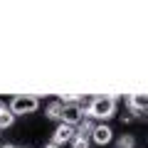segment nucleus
Here are the masks:
<instances>
[{
  "mask_svg": "<svg viewBox=\"0 0 148 148\" xmlns=\"http://www.w3.org/2000/svg\"><path fill=\"white\" fill-rule=\"evenodd\" d=\"M86 109H89V119L109 121V119L116 116V99L114 96H94Z\"/></svg>",
  "mask_w": 148,
  "mask_h": 148,
  "instance_id": "f257e3e1",
  "label": "nucleus"
},
{
  "mask_svg": "<svg viewBox=\"0 0 148 148\" xmlns=\"http://www.w3.org/2000/svg\"><path fill=\"white\" fill-rule=\"evenodd\" d=\"M10 109L15 116H25V114H35L40 109V99L37 96H12Z\"/></svg>",
  "mask_w": 148,
  "mask_h": 148,
  "instance_id": "f03ea898",
  "label": "nucleus"
},
{
  "mask_svg": "<svg viewBox=\"0 0 148 148\" xmlns=\"http://www.w3.org/2000/svg\"><path fill=\"white\" fill-rule=\"evenodd\" d=\"M82 119H84V106L82 104H67L64 106V114H62V123H69V126H79Z\"/></svg>",
  "mask_w": 148,
  "mask_h": 148,
  "instance_id": "7ed1b4c3",
  "label": "nucleus"
},
{
  "mask_svg": "<svg viewBox=\"0 0 148 148\" xmlns=\"http://www.w3.org/2000/svg\"><path fill=\"white\" fill-rule=\"evenodd\" d=\"M74 136H77V128H74V126H69V123H59V126L54 128V133H52V143L64 146V143H72Z\"/></svg>",
  "mask_w": 148,
  "mask_h": 148,
  "instance_id": "20e7f679",
  "label": "nucleus"
},
{
  "mask_svg": "<svg viewBox=\"0 0 148 148\" xmlns=\"http://www.w3.org/2000/svg\"><path fill=\"white\" fill-rule=\"evenodd\" d=\"M111 138H114V131H111L106 123H99V126L94 128V133H91V141H94L96 146H106V143H111Z\"/></svg>",
  "mask_w": 148,
  "mask_h": 148,
  "instance_id": "39448f33",
  "label": "nucleus"
},
{
  "mask_svg": "<svg viewBox=\"0 0 148 148\" xmlns=\"http://www.w3.org/2000/svg\"><path fill=\"white\" fill-rule=\"evenodd\" d=\"M126 101H128V106H131L133 114H143V111H148V94H131Z\"/></svg>",
  "mask_w": 148,
  "mask_h": 148,
  "instance_id": "423d86ee",
  "label": "nucleus"
},
{
  "mask_svg": "<svg viewBox=\"0 0 148 148\" xmlns=\"http://www.w3.org/2000/svg\"><path fill=\"white\" fill-rule=\"evenodd\" d=\"M12 123H15V114H12L10 104L0 101V131H3V128H10Z\"/></svg>",
  "mask_w": 148,
  "mask_h": 148,
  "instance_id": "0eeeda50",
  "label": "nucleus"
},
{
  "mask_svg": "<svg viewBox=\"0 0 148 148\" xmlns=\"http://www.w3.org/2000/svg\"><path fill=\"white\" fill-rule=\"evenodd\" d=\"M62 114H64V104L62 101H52V104L47 106V119H52V121H59L62 123Z\"/></svg>",
  "mask_w": 148,
  "mask_h": 148,
  "instance_id": "6e6552de",
  "label": "nucleus"
},
{
  "mask_svg": "<svg viewBox=\"0 0 148 148\" xmlns=\"http://www.w3.org/2000/svg\"><path fill=\"white\" fill-rule=\"evenodd\" d=\"M94 128H96L94 119H82V123L77 126V136H86V138H91V133H94Z\"/></svg>",
  "mask_w": 148,
  "mask_h": 148,
  "instance_id": "1a4fd4ad",
  "label": "nucleus"
},
{
  "mask_svg": "<svg viewBox=\"0 0 148 148\" xmlns=\"http://www.w3.org/2000/svg\"><path fill=\"white\" fill-rule=\"evenodd\" d=\"M116 148H136V138L128 136V133H123V136L116 141Z\"/></svg>",
  "mask_w": 148,
  "mask_h": 148,
  "instance_id": "9d476101",
  "label": "nucleus"
},
{
  "mask_svg": "<svg viewBox=\"0 0 148 148\" xmlns=\"http://www.w3.org/2000/svg\"><path fill=\"white\" fill-rule=\"evenodd\" d=\"M89 141H91V138H86V136H74L72 148H89Z\"/></svg>",
  "mask_w": 148,
  "mask_h": 148,
  "instance_id": "9b49d317",
  "label": "nucleus"
},
{
  "mask_svg": "<svg viewBox=\"0 0 148 148\" xmlns=\"http://www.w3.org/2000/svg\"><path fill=\"white\" fill-rule=\"evenodd\" d=\"M42 148H62V146H57V143H52V141H49V143H45Z\"/></svg>",
  "mask_w": 148,
  "mask_h": 148,
  "instance_id": "f8f14e48",
  "label": "nucleus"
},
{
  "mask_svg": "<svg viewBox=\"0 0 148 148\" xmlns=\"http://www.w3.org/2000/svg\"><path fill=\"white\" fill-rule=\"evenodd\" d=\"M0 148H22V146H12V143H5V146H0Z\"/></svg>",
  "mask_w": 148,
  "mask_h": 148,
  "instance_id": "ddd939ff",
  "label": "nucleus"
}]
</instances>
